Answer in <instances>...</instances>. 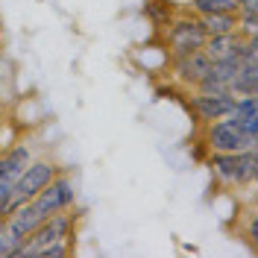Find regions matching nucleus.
I'll use <instances>...</instances> for the list:
<instances>
[{
  "mask_svg": "<svg viewBox=\"0 0 258 258\" xmlns=\"http://www.w3.org/2000/svg\"><path fill=\"white\" fill-rule=\"evenodd\" d=\"M206 167L217 188H226V191L252 188L258 176V147L241 150V153H209Z\"/></svg>",
  "mask_w": 258,
  "mask_h": 258,
  "instance_id": "obj_1",
  "label": "nucleus"
},
{
  "mask_svg": "<svg viewBox=\"0 0 258 258\" xmlns=\"http://www.w3.org/2000/svg\"><path fill=\"white\" fill-rule=\"evenodd\" d=\"M203 144L209 153H241L258 147V120H243L238 114H226L203 126Z\"/></svg>",
  "mask_w": 258,
  "mask_h": 258,
  "instance_id": "obj_2",
  "label": "nucleus"
},
{
  "mask_svg": "<svg viewBox=\"0 0 258 258\" xmlns=\"http://www.w3.org/2000/svg\"><path fill=\"white\" fill-rule=\"evenodd\" d=\"M77 223H80V214H77L74 209L44 217V220H41V223L35 226L30 235L21 241L15 258H38V252L47 249V246H53V243L74 241V235H77Z\"/></svg>",
  "mask_w": 258,
  "mask_h": 258,
  "instance_id": "obj_3",
  "label": "nucleus"
},
{
  "mask_svg": "<svg viewBox=\"0 0 258 258\" xmlns=\"http://www.w3.org/2000/svg\"><path fill=\"white\" fill-rule=\"evenodd\" d=\"M62 173V164L53 159H32L27 164V170L15 179V185H12V191H9V211L15 209V206H24V203H30L35 194L41 191L44 185H47L53 176H59Z\"/></svg>",
  "mask_w": 258,
  "mask_h": 258,
  "instance_id": "obj_4",
  "label": "nucleus"
},
{
  "mask_svg": "<svg viewBox=\"0 0 258 258\" xmlns=\"http://www.w3.org/2000/svg\"><path fill=\"white\" fill-rule=\"evenodd\" d=\"M206 38H209V35H206L200 18L194 15V12L173 18V21L164 27V50H167L170 59H173V56H185V53H191V50H203Z\"/></svg>",
  "mask_w": 258,
  "mask_h": 258,
  "instance_id": "obj_5",
  "label": "nucleus"
},
{
  "mask_svg": "<svg viewBox=\"0 0 258 258\" xmlns=\"http://www.w3.org/2000/svg\"><path fill=\"white\" fill-rule=\"evenodd\" d=\"M30 206L38 211L41 217H50V214H59V211L74 209V206H77V182H74V176L62 167L59 176H53L41 191L32 197Z\"/></svg>",
  "mask_w": 258,
  "mask_h": 258,
  "instance_id": "obj_6",
  "label": "nucleus"
},
{
  "mask_svg": "<svg viewBox=\"0 0 258 258\" xmlns=\"http://www.w3.org/2000/svg\"><path fill=\"white\" fill-rule=\"evenodd\" d=\"M232 109H235V97L232 94L191 91V97H188V112H191V117L200 123V126H206V123H211V120L226 117Z\"/></svg>",
  "mask_w": 258,
  "mask_h": 258,
  "instance_id": "obj_7",
  "label": "nucleus"
},
{
  "mask_svg": "<svg viewBox=\"0 0 258 258\" xmlns=\"http://www.w3.org/2000/svg\"><path fill=\"white\" fill-rule=\"evenodd\" d=\"M209 68H211V59L203 53V50H191V53H185V56H173V59L167 62L170 77H173L179 85H185L188 91L197 88V82L209 74Z\"/></svg>",
  "mask_w": 258,
  "mask_h": 258,
  "instance_id": "obj_8",
  "label": "nucleus"
},
{
  "mask_svg": "<svg viewBox=\"0 0 258 258\" xmlns=\"http://www.w3.org/2000/svg\"><path fill=\"white\" fill-rule=\"evenodd\" d=\"M35 159V147L32 141H15V144L3 147V153H0V185H15V179L27 170V164Z\"/></svg>",
  "mask_w": 258,
  "mask_h": 258,
  "instance_id": "obj_9",
  "label": "nucleus"
},
{
  "mask_svg": "<svg viewBox=\"0 0 258 258\" xmlns=\"http://www.w3.org/2000/svg\"><path fill=\"white\" fill-rule=\"evenodd\" d=\"M243 38L238 32H220V35H209L206 44H203V53L209 56L211 62H220V59H232L238 56Z\"/></svg>",
  "mask_w": 258,
  "mask_h": 258,
  "instance_id": "obj_10",
  "label": "nucleus"
},
{
  "mask_svg": "<svg viewBox=\"0 0 258 258\" xmlns=\"http://www.w3.org/2000/svg\"><path fill=\"white\" fill-rule=\"evenodd\" d=\"M229 94L232 97H258V62L241 64L238 74L232 77L229 85Z\"/></svg>",
  "mask_w": 258,
  "mask_h": 258,
  "instance_id": "obj_11",
  "label": "nucleus"
},
{
  "mask_svg": "<svg viewBox=\"0 0 258 258\" xmlns=\"http://www.w3.org/2000/svg\"><path fill=\"white\" fill-rule=\"evenodd\" d=\"M206 35H220V32H235L238 27V12H206V15H197Z\"/></svg>",
  "mask_w": 258,
  "mask_h": 258,
  "instance_id": "obj_12",
  "label": "nucleus"
},
{
  "mask_svg": "<svg viewBox=\"0 0 258 258\" xmlns=\"http://www.w3.org/2000/svg\"><path fill=\"white\" fill-rule=\"evenodd\" d=\"M144 15L153 27L164 30L173 18H176V9H173V0H147L144 3Z\"/></svg>",
  "mask_w": 258,
  "mask_h": 258,
  "instance_id": "obj_13",
  "label": "nucleus"
},
{
  "mask_svg": "<svg viewBox=\"0 0 258 258\" xmlns=\"http://www.w3.org/2000/svg\"><path fill=\"white\" fill-rule=\"evenodd\" d=\"M241 0H191L194 15H206V12H238Z\"/></svg>",
  "mask_w": 258,
  "mask_h": 258,
  "instance_id": "obj_14",
  "label": "nucleus"
},
{
  "mask_svg": "<svg viewBox=\"0 0 258 258\" xmlns=\"http://www.w3.org/2000/svg\"><path fill=\"white\" fill-rule=\"evenodd\" d=\"M18 246H21V238L12 232L6 217H0V258H15Z\"/></svg>",
  "mask_w": 258,
  "mask_h": 258,
  "instance_id": "obj_15",
  "label": "nucleus"
},
{
  "mask_svg": "<svg viewBox=\"0 0 258 258\" xmlns=\"http://www.w3.org/2000/svg\"><path fill=\"white\" fill-rule=\"evenodd\" d=\"M235 32L241 38H258V15L238 12V27H235Z\"/></svg>",
  "mask_w": 258,
  "mask_h": 258,
  "instance_id": "obj_16",
  "label": "nucleus"
},
{
  "mask_svg": "<svg viewBox=\"0 0 258 258\" xmlns=\"http://www.w3.org/2000/svg\"><path fill=\"white\" fill-rule=\"evenodd\" d=\"M238 12H246V15H258V0H241Z\"/></svg>",
  "mask_w": 258,
  "mask_h": 258,
  "instance_id": "obj_17",
  "label": "nucleus"
},
{
  "mask_svg": "<svg viewBox=\"0 0 258 258\" xmlns=\"http://www.w3.org/2000/svg\"><path fill=\"white\" fill-rule=\"evenodd\" d=\"M3 147H6V144H0V153H3Z\"/></svg>",
  "mask_w": 258,
  "mask_h": 258,
  "instance_id": "obj_18",
  "label": "nucleus"
},
{
  "mask_svg": "<svg viewBox=\"0 0 258 258\" xmlns=\"http://www.w3.org/2000/svg\"><path fill=\"white\" fill-rule=\"evenodd\" d=\"M0 117H3V114H0Z\"/></svg>",
  "mask_w": 258,
  "mask_h": 258,
  "instance_id": "obj_19",
  "label": "nucleus"
}]
</instances>
